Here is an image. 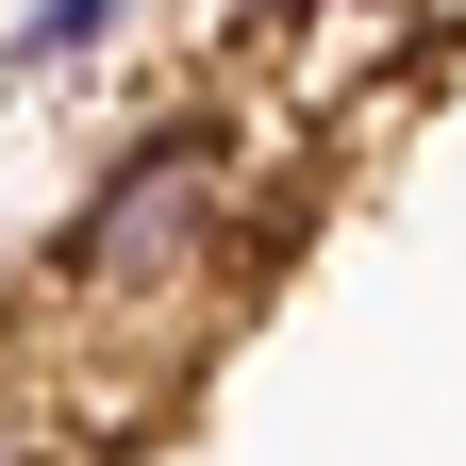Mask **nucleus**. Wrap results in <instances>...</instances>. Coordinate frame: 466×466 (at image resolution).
<instances>
[{"mask_svg": "<svg viewBox=\"0 0 466 466\" xmlns=\"http://www.w3.org/2000/svg\"><path fill=\"white\" fill-rule=\"evenodd\" d=\"M116 17H134V0H34V17L0 34V100L50 84V67H84V50H116Z\"/></svg>", "mask_w": 466, "mask_h": 466, "instance_id": "f03ea898", "label": "nucleus"}, {"mask_svg": "<svg viewBox=\"0 0 466 466\" xmlns=\"http://www.w3.org/2000/svg\"><path fill=\"white\" fill-rule=\"evenodd\" d=\"M0 466H84V450L67 433H0Z\"/></svg>", "mask_w": 466, "mask_h": 466, "instance_id": "7ed1b4c3", "label": "nucleus"}, {"mask_svg": "<svg viewBox=\"0 0 466 466\" xmlns=\"http://www.w3.org/2000/svg\"><path fill=\"white\" fill-rule=\"evenodd\" d=\"M250 267H267L250 250V134L217 100H184L67 200V233L34 250V300L84 333H200Z\"/></svg>", "mask_w": 466, "mask_h": 466, "instance_id": "f257e3e1", "label": "nucleus"}]
</instances>
